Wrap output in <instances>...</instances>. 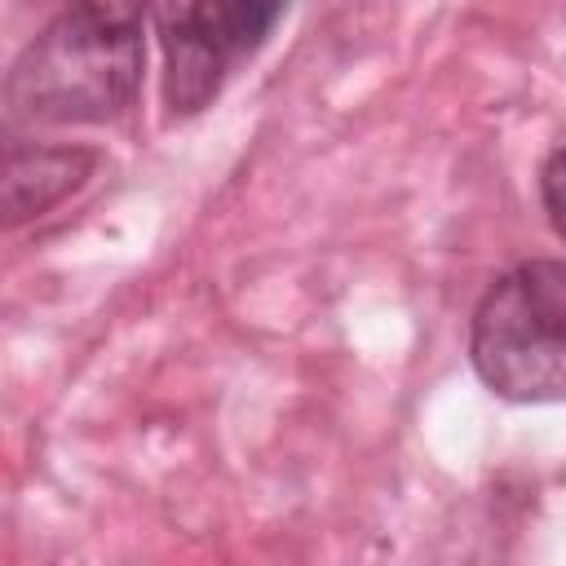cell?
<instances>
[{"label": "cell", "mask_w": 566, "mask_h": 566, "mask_svg": "<svg viewBox=\"0 0 566 566\" xmlns=\"http://www.w3.org/2000/svg\"><path fill=\"white\" fill-rule=\"evenodd\" d=\"M146 13L128 4L62 9L9 66L4 106L13 124H111L142 88Z\"/></svg>", "instance_id": "obj_1"}, {"label": "cell", "mask_w": 566, "mask_h": 566, "mask_svg": "<svg viewBox=\"0 0 566 566\" xmlns=\"http://www.w3.org/2000/svg\"><path fill=\"white\" fill-rule=\"evenodd\" d=\"M478 380L509 402H566V261L500 274L469 327Z\"/></svg>", "instance_id": "obj_2"}, {"label": "cell", "mask_w": 566, "mask_h": 566, "mask_svg": "<svg viewBox=\"0 0 566 566\" xmlns=\"http://www.w3.org/2000/svg\"><path fill=\"white\" fill-rule=\"evenodd\" d=\"M150 18L164 49V102L172 115H195L226 88L234 66L270 40L283 4H168Z\"/></svg>", "instance_id": "obj_3"}, {"label": "cell", "mask_w": 566, "mask_h": 566, "mask_svg": "<svg viewBox=\"0 0 566 566\" xmlns=\"http://www.w3.org/2000/svg\"><path fill=\"white\" fill-rule=\"evenodd\" d=\"M97 168V150L88 146H44V142H9L4 155V212L9 226H22L53 203H62L71 190H80Z\"/></svg>", "instance_id": "obj_4"}, {"label": "cell", "mask_w": 566, "mask_h": 566, "mask_svg": "<svg viewBox=\"0 0 566 566\" xmlns=\"http://www.w3.org/2000/svg\"><path fill=\"white\" fill-rule=\"evenodd\" d=\"M539 199L548 212V226L566 239V146H557L539 168Z\"/></svg>", "instance_id": "obj_5"}]
</instances>
